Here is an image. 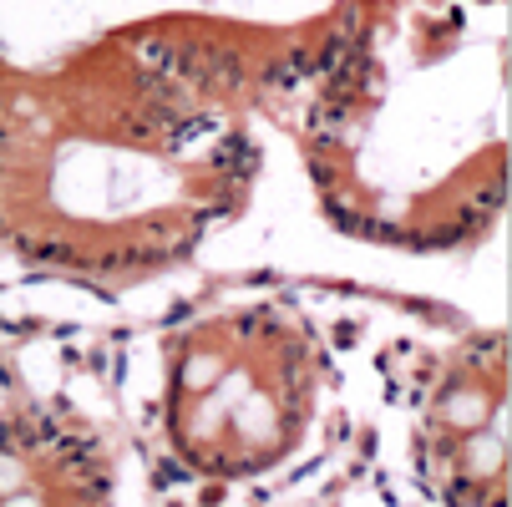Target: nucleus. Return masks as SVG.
Returning <instances> with one entry per match:
<instances>
[{
	"mask_svg": "<svg viewBox=\"0 0 512 507\" xmlns=\"http://www.w3.org/2000/svg\"><path fill=\"white\" fill-rule=\"evenodd\" d=\"M305 168L350 234L467 239L502 198V26L462 0L376 11L310 97Z\"/></svg>",
	"mask_w": 512,
	"mask_h": 507,
	"instance_id": "f03ea898",
	"label": "nucleus"
},
{
	"mask_svg": "<svg viewBox=\"0 0 512 507\" xmlns=\"http://www.w3.org/2000/svg\"><path fill=\"white\" fill-rule=\"evenodd\" d=\"M249 178L234 71L193 16H122L0 71V274L137 295L193 264Z\"/></svg>",
	"mask_w": 512,
	"mask_h": 507,
	"instance_id": "f257e3e1",
	"label": "nucleus"
},
{
	"mask_svg": "<svg viewBox=\"0 0 512 507\" xmlns=\"http://www.w3.org/2000/svg\"><path fill=\"white\" fill-rule=\"evenodd\" d=\"M117 426L71 386H0V507H127Z\"/></svg>",
	"mask_w": 512,
	"mask_h": 507,
	"instance_id": "39448f33",
	"label": "nucleus"
},
{
	"mask_svg": "<svg viewBox=\"0 0 512 507\" xmlns=\"http://www.w3.org/2000/svg\"><path fill=\"white\" fill-rule=\"evenodd\" d=\"M411 467L436 507H507V335L436 355L411 411Z\"/></svg>",
	"mask_w": 512,
	"mask_h": 507,
	"instance_id": "20e7f679",
	"label": "nucleus"
},
{
	"mask_svg": "<svg viewBox=\"0 0 512 507\" xmlns=\"http://www.w3.org/2000/svg\"><path fill=\"white\" fill-rule=\"evenodd\" d=\"M330 360L284 300H229L158 340V452L193 482L254 487L295 467L325 431Z\"/></svg>",
	"mask_w": 512,
	"mask_h": 507,
	"instance_id": "7ed1b4c3",
	"label": "nucleus"
}]
</instances>
